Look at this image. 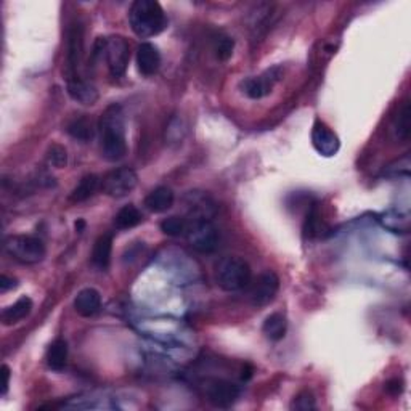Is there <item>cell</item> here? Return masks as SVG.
<instances>
[{
	"mask_svg": "<svg viewBox=\"0 0 411 411\" xmlns=\"http://www.w3.org/2000/svg\"><path fill=\"white\" fill-rule=\"evenodd\" d=\"M312 145L319 154L325 156V158H332L339 152L341 140L325 122L315 121L314 129H312Z\"/></svg>",
	"mask_w": 411,
	"mask_h": 411,
	"instance_id": "cell-11",
	"label": "cell"
},
{
	"mask_svg": "<svg viewBox=\"0 0 411 411\" xmlns=\"http://www.w3.org/2000/svg\"><path fill=\"white\" fill-rule=\"evenodd\" d=\"M410 174V156L407 154L405 158L395 161V163L389 164L384 169V175L386 177H402Z\"/></svg>",
	"mask_w": 411,
	"mask_h": 411,
	"instance_id": "cell-30",
	"label": "cell"
},
{
	"mask_svg": "<svg viewBox=\"0 0 411 411\" xmlns=\"http://www.w3.org/2000/svg\"><path fill=\"white\" fill-rule=\"evenodd\" d=\"M320 212H319V206L312 204L309 214H307V220L304 223V232L305 235L312 238L320 233Z\"/></svg>",
	"mask_w": 411,
	"mask_h": 411,
	"instance_id": "cell-26",
	"label": "cell"
},
{
	"mask_svg": "<svg viewBox=\"0 0 411 411\" xmlns=\"http://www.w3.org/2000/svg\"><path fill=\"white\" fill-rule=\"evenodd\" d=\"M82 47H84V39H82V26L74 24L67 35V54H66V82L79 79V66L82 58Z\"/></svg>",
	"mask_w": 411,
	"mask_h": 411,
	"instance_id": "cell-10",
	"label": "cell"
},
{
	"mask_svg": "<svg viewBox=\"0 0 411 411\" xmlns=\"http://www.w3.org/2000/svg\"><path fill=\"white\" fill-rule=\"evenodd\" d=\"M33 307L34 304L33 300H31V298H28V296H22L17 303L7 307V309L2 312V323L5 326H13L19 323V321H23L31 315Z\"/></svg>",
	"mask_w": 411,
	"mask_h": 411,
	"instance_id": "cell-17",
	"label": "cell"
},
{
	"mask_svg": "<svg viewBox=\"0 0 411 411\" xmlns=\"http://www.w3.org/2000/svg\"><path fill=\"white\" fill-rule=\"evenodd\" d=\"M66 130L72 138L77 140V142H82V143L90 142V140L93 138V135H95V129H93L92 119H88L87 116L72 119V121L67 124Z\"/></svg>",
	"mask_w": 411,
	"mask_h": 411,
	"instance_id": "cell-22",
	"label": "cell"
},
{
	"mask_svg": "<svg viewBox=\"0 0 411 411\" xmlns=\"http://www.w3.org/2000/svg\"><path fill=\"white\" fill-rule=\"evenodd\" d=\"M2 376H3V384H2V395H7L8 386H10V376H12V371L7 365L2 366Z\"/></svg>",
	"mask_w": 411,
	"mask_h": 411,
	"instance_id": "cell-33",
	"label": "cell"
},
{
	"mask_svg": "<svg viewBox=\"0 0 411 411\" xmlns=\"http://www.w3.org/2000/svg\"><path fill=\"white\" fill-rule=\"evenodd\" d=\"M204 390L207 402L216 408H230L239 397V387L236 384L223 381V379L207 381Z\"/></svg>",
	"mask_w": 411,
	"mask_h": 411,
	"instance_id": "cell-9",
	"label": "cell"
},
{
	"mask_svg": "<svg viewBox=\"0 0 411 411\" xmlns=\"http://www.w3.org/2000/svg\"><path fill=\"white\" fill-rule=\"evenodd\" d=\"M249 286H251L249 288V303L260 309V307L273 303L275 298H277L280 289V278L268 270V272L259 275L256 282Z\"/></svg>",
	"mask_w": 411,
	"mask_h": 411,
	"instance_id": "cell-8",
	"label": "cell"
},
{
	"mask_svg": "<svg viewBox=\"0 0 411 411\" xmlns=\"http://www.w3.org/2000/svg\"><path fill=\"white\" fill-rule=\"evenodd\" d=\"M161 230L168 236H186L188 232V222L182 217H168L161 222Z\"/></svg>",
	"mask_w": 411,
	"mask_h": 411,
	"instance_id": "cell-25",
	"label": "cell"
},
{
	"mask_svg": "<svg viewBox=\"0 0 411 411\" xmlns=\"http://www.w3.org/2000/svg\"><path fill=\"white\" fill-rule=\"evenodd\" d=\"M233 49H235V40L228 35H220L216 40V56L220 61H227L233 55Z\"/></svg>",
	"mask_w": 411,
	"mask_h": 411,
	"instance_id": "cell-27",
	"label": "cell"
},
{
	"mask_svg": "<svg viewBox=\"0 0 411 411\" xmlns=\"http://www.w3.org/2000/svg\"><path fill=\"white\" fill-rule=\"evenodd\" d=\"M216 283L227 293H236L251 284L252 272L243 257L228 256L216 264Z\"/></svg>",
	"mask_w": 411,
	"mask_h": 411,
	"instance_id": "cell-3",
	"label": "cell"
},
{
	"mask_svg": "<svg viewBox=\"0 0 411 411\" xmlns=\"http://www.w3.org/2000/svg\"><path fill=\"white\" fill-rule=\"evenodd\" d=\"M102 307V294L95 288H86L77 293L74 299V310L77 315L88 319L93 316Z\"/></svg>",
	"mask_w": 411,
	"mask_h": 411,
	"instance_id": "cell-14",
	"label": "cell"
},
{
	"mask_svg": "<svg viewBox=\"0 0 411 411\" xmlns=\"http://www.w3.org/2000/svg\"><path fill=\"white\" fill-rule=\"evenodd\" d=\"M386 390H387L389 394H392V395L402 394V390H403V381H402V379H392V381H389V382L386 384Z\"/></svg>",
	"mask_w": 411,
	"mask_h": 411,
	"instance_id": "cell-31",
	"label": "cell"
},
{
	"mask_svg": "<svg viewBox=\"0 0 411 411\" xmlns=\"http://www.w3.org/2000/svg\"><path fill=\"white\" fill-rule=\"evenodd\" d=\"M17 286H18L17 280L7 277V275H2V277H0V291H2V293H7L8 289L17 288Z\"/></svg>",
	"mask_w": 411,
	"mask_h": 411,
	"instance_id": "cell-32",
	"label": "cell"
},
{
	"mask_svg": "<svg viewBox=\"0 0 411 411\" xmlns=\"http://www.w3.org/2000/svg\"><path fill=\"white\" fill-rule=\"evenodd\" d=\"M103 58L106 60L109 72L114 77H122L126 74L129 60H130V49L129 42L121 35H111L105 38V50H103Z\"/></svg>",
	"mask_w": 411,
	"mask_h": 411,
	"instance_id": "cell-5",
	"label": "cell"
},
{
	"mask_svg": "<svg viewBox=\"0 0 411 411\" xmlns=\"http://www.w3.org/2000/svg\"><path fill=\"white\" fill-rule=\"evenodd\" d=\"M280 77H282L280 67H272V70L265 71L262 76L249 77V79L243 81V92L246 93L249 98H252V100H259V98H264L272 92L275 82H278Z\"/></svg>",
	"mask_w": 411,
	"mask_h": 411,
	"instance_id": "cell-12",
	"label": "cell"
},
{
	"mask_svg": "<svg viewBox=\"0 0 411 411\" xmlns=\"http://www.w3.org/2000/svg\"><path fill=\"white\" fill-rule=\"evenodd\" d=\"M411 129V108L410 103L405 102L398 109L397 118L394 121V134L398 140H407Z\"/></svg>",
	"mask_w": 411,
	"mask_h": 411,
	"instance_id": "cell-24",
	"label": "cell"
},
{
	"mask_svg": "<svg viewBox=\"0 0 411 411\" xmlns=\"http://www.w3.org/2000/svg\"><path fill=\"white\" fill-rule=\"evenodd\" d=\"M66 86H67V93H70V97L74 102L81 103V105L92 106L98 102V90L95 88V86H92L90 82L84 81L82 77L74 81H67Z\"/></svg>",
	"mask_w": 411,
	"mask_h": 411,
	"instance_id": "cell-15",
	"label": "cell"
},
{
	"mask_svg": "<svg viewBox=\"0 0 411 411\" xmlns=\"http://www.w3.org/2000/svg\"><path fill=\"white\" fill-rule=\"evenodd\" d=\"M100 130V147L103 158L116 163L127 154V138H126V119H124L122 108L109 105L98 121Z\"/></svg>",
	"mask_w": 411,
	"mask_h": 411,
	"instance_id": "cell-1",
	"label": "cell"
},
{
	"mask_svg": "<svg viewBox=\"0 0 411 411\" xmlns=\"http://www.w3.org/2000/svg\"><path fill=\"white\" fill-rule=\"evenodd\" d=\"M111 252H113V235L105 233L95 241L92 251V262L97 268L108 270L109 262H111Z\"/></svg>",
	"mask_w": 411,
	"mask_h": 411,
	"instance_id": "cell-18",
	"label": "cell"
},
{
	"mask_svg": "<svg viewBox=\"0 0 411 411\" xmlns=\"http://www.w3.org/2000/svg\"><path fill=\"white\" fill-rule=\"evenodd\" d=\"M138 184V177L134 169L119 168L109 172L102 180V190L111 198L127 196Z\"/></svg>",
	"mask_w": 411,
	"mask_h": 411,
	"instance_id": "cell-7",
	"label": "cell"
},
{
	"mask_svg": "<svg viewBox=\"0 0 411 411\" xmlns=\"http://www.w3.org/2000/svg\"><path fill=\"white\" fill-rule=\"evenodd\" d=\"M47 159H49V163L54 166V168L63 169L67 164V153L65 147H61V145H56V143L51 145L49 152H47Z\"/></svg>",
	"mask_w": 411,
	"mask_h": 411,
	"instance_id": "cell-28",
	"label": "cell"
},
{
	"mask_svg": "<svg viewBox=\"0 0 411 411\" xmlns=\"http://www.w3.org/2000/svg\"><path fill=\"white\" fill-rule=\"evenodd\" d=\"M102 188V180L100 177L97 175H86L82 177L79 184L74 186V190L71 191L70 195V201L71 202H84L88 198H92L97 193V190Z\"/></svg>",
	"mask_w": 411,
	"mask_h": 411,
	"instance_id": "cell-19",
	"label": "cell"
},
{
	"mask_svg": "<svg viewBox=\"0 0 411 411\" xmlns=\"http://www.w3.org/2000/svg\"><path fill=\"white\" fill-rule=\"evenodd\" d=\"M186 238L190 239L191 246L200 252H212L218 243L217 230L206 217L191 218V222H188Z\"/></svg>",
	"mask_w": 411,
	"mask_h": 411,
	"instance_id": "cell-6",
	"label": "cell"
},
{
	"mask_svg": "<svg viewBox=\"0 0 411 411\" xmlns=\"http://www.w3.org/2000/svg\"><path fill=\"white\" fill-rule=\"evenodd\" d=\"M5 251L10 257L22 264H39L45 257V244L40 238L31 235H15L5 239Z\"/></svg>",
	"mask_w": 411,
	"mask_h": 411,
	"instance_id": "cell-4",
	"label": "cell"
},
{
	"mask_svg": "<svg viewBox=\"0 0 411 411\" xmlns=\"http://www.w3.org/2000/svg\"><path fill=\"white\" fill-rule=\"evenodd\" d=\"M161 66V54L153 44L143 42L137 49V70L142 76L150 77L158 72Z\"/></svg>",
	"mask_w": 411,
	"mask_h": 411,
	"instance_id": "cell-13",
	"label": "cell"
},
{
	"mask_svg": "<svg viewBox=\"0 0 411 411\" xmlns=\"http://www.w3.org/2000/svg\"><path fill=\"white\" fill-rule=\"evenodd\" d=\"M142 212H140L134 204H127L118 212L116 217H114V227H116L118 230H129V228H134L137 227L138 223H142Z\"/></svg>",
	"mask_w": 411,
	"mask_h": 411,
	"instance_id": "cell-23",
	"label": "cell"
},
{
	"mask_svg": "<svg viewBox=\"0 0 411 411\" xmlns=\"http://www.w3.org/2000/svg\"><path fill=\"white\" fill-rule=\"evenodd\" d=\"M67 363V342L63 337H58L51 342L47 350V365L54 371H63Z\"/></svg>",
	"mask_w": 411,
	"mask_h": 411,
	"instance_id": "cell-20",
	"label": "cell"
},
{
	"mask_svg": "<svg viewBox=\"0 0 411 411\" xmlns=\"http://www.w3.org/2000/svg\"><path fill=\"white\" fill-rule=\"evenodd\" d=\"M74 227H76V232L77 233H82V232H84V228H86V222L82 220V218H79V220L76 222Z\"/></svg>",
	"mask_w": 411,
	"mask_h": 411,
	"instance_id": "cell-34",
	"label": "cell"
},
{
	"mask_svg": "<svg viewBox=\"0 0 411 411\" xmlns=\"http://www.w3.org/2000/svg\"><path fill=\"white\" fill-rule=\"evenodd\" d=\"M174 191L168 188V186H158L153 191H150V195L145 198V206L148 211L154 212V214H161V212L169 211L174 206Z\"/></svg>",
	"mask_w": 411,
	"mask_h": 411,
	"instance_id": "cell-16",
	"label": "cell"
},
{
	"mask_svg": "<svg viewBox=\"0 0 411 411\" xmlns=\"http://www.w3.org/2000/svg\"><path fill=\"white\" fill-rule=\"evenodd\" d=\"M316 403H315V397L310 390H303V392L298 394L291 403V410H299V411H309V410H315Z\"/></svg>",
	"mask_w": 411,
	"mask_h": 411,
	"instance_id": "cell-29",
	"label": "cell"
},
{
	"mask_svg": "<svg viewBox=\"0 0 411 411\" xmlns=\"http://www.w3.org/2000/svg\"><path fill=\"white\" fill-rule=\"evenodd\" d=\"M286 331H288V321H286L284 315L282 314H272L268 315L264 321L262 332L267 336V339L278 342L284 339Z\"/></svg>",
	"mask_w": 411,
	"mask_h": 411,
	"instance_id": "cell-21",
	"label": "cell"
},
{
	"mask_svg": "<svg viewBox=\"0 0 411 411\" xmlns=\"http://www.w3.org/2000/svg\"><path fill=\"white\" fill-rule=\"evenodd\" d=\"M130 28L138 38H154L168 28V17L163 7L154 0H137L129 12Z\"/></svg>",
	"mask_w": 411,
	"mask_h": 411,
	"instance_id": "cell-2",
	"label": "cell"
}]
</instances>
